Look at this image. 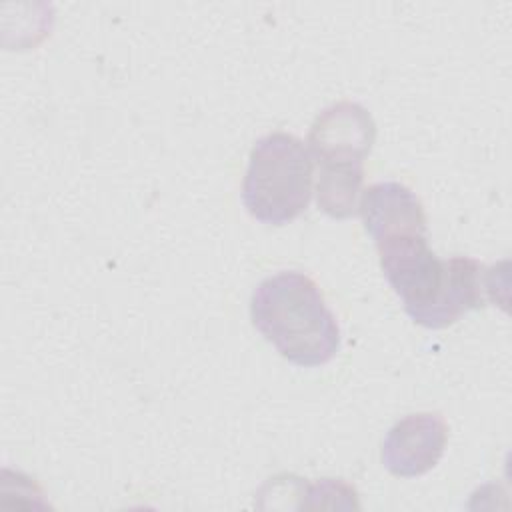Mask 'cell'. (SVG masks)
I'll list each match as a JSON object with an SVG mask.
<instances>
[{
    "mask_svg": "<svg viewBox=\"0 0 512 512\" xmlns=\"http://www.w3.org/2000/svg\"><path fill=\"white\" fill-rule=\"evenodd\" d=\"M384 278L402 300L406 314L420 326L440 330L458 322L486 298L496 304V266L486 268L474 258L440 260L424 234H398L376 242Z\"/></svg>",
    "mask_w": 512,
    "mask_h": 512,
    "instance_id": "cell-1",
    "label": "cell"
},
{
    "mask_svg": "<svg viewBox=\"0 0 512 512\" xmlns=\"http://www.w3.org/2000/svg\"><path fill=\"white\" fill-rule=\"evenodd\" d=\"M254 328L288 362L314 368L340 350V328L316 282L296 270L264 278L252 292Z\"/></svg>",
    "mask_w": 512,
    "mask_h": 512,
    "instance_id": "cell-2",
    "label": "cell"
},
{
    "mask_svg": "<svg viewBox=\"0 0 512 512\" xmlns=\"http://www.w3.org/2000/svg\"><path fill=\"white\" fill-rule=\"evenodd\" d=\"M312 156L302 140L272 132L250 150L242 202L262 224L282 226L298 218L312 196Z\"/></svg>",
    "mask_w": 512,
    "mask_h": 512,
    "instance_id": "cell-3",
    "label": "cell"
},
{
    "mask_svg": "<svg viewBox=\"0 0 512 512\" xmlns=\"http://www.w3.org/2000/svg\"><path fill=\"white\" fill-rule=\"evenodd\" d=\"M448 424L438 412L408 414L398 420L382 442V466L402 478L422 476L444 454Z\"/></svg>",
    "mask_w": 512,
    "mask_h": 512,
    "instance_id": "cell-4",
    "label": "cell"
},
{
    "mask_svg": "<svg viewBox=\"0 0 512 512\" xmlns=\"http://www.w3.org/2000/svg\"><path fill=\"white\" fill-rule=\"evenodd\" d=\"M376 140L370 112L356 102H338L322 110L308 134V152L318 164L362 162Z\"/></svg>",
    "mask_w": 512,
    "mask_h": 512,
    "instance_id": "cell-5",
    "label": "cell"
},
{
    "mask_svg": "<svg viewBox=\"0 0 512 512\" xmlns=\"http://www.w3.org/2000/svg\"><path fill=\"white\" fill-rule=\"evenodd\" d=\"M358 212L374 242L398 234H424L426 214L420 198L400 182H376L360 194Z\"/></svg>",
    "mask_w": 512,
    "mask_h": 512,
    "instance_id": "cell-6",
    "label": "cell"
},
{
    "mask_svg": "<svg viewBox=\"0 0 512 512\" xmlns=\"http://www.w3.org/2000/svg\"><path fill=\"white\" fill-rule=\"evenodd\" d=\"M362 162H324L318 164L316 202L330 218L342 220L356 212L362 194Z\"/></svg>",
    "mask_w": 512,
    "mask_h": 512,
    "instance_id": "cell-7",
    "label": "cell"
}]
</instances>
